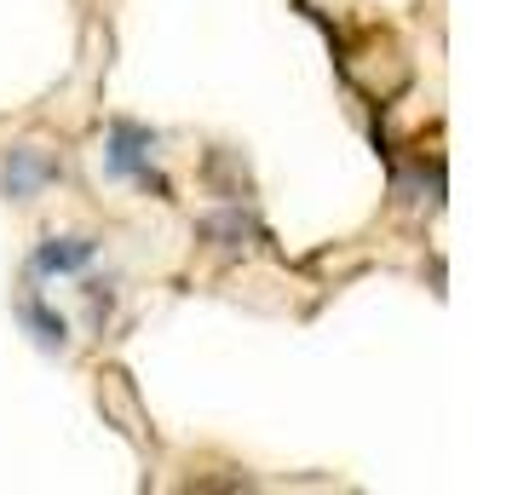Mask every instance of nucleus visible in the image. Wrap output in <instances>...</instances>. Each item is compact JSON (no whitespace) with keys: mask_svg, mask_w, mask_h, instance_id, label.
Returning a JSON list of instances; mask_svg holds the SVG:
<instances>
[{"mask_svg":"<svg viewBox=\"0 0 512 495\" xmlns=\"http://www.w3.org/2000/svg\"><path fill=\"white\" fill-rule=\"evenodd\" d=\"M98 236H41L35 248H29V283H58V277H81V271H93L98 265Z\"/></svg>","mask_w":512,"mask_h":495,"instance_id":"7ed1b4c3","label":"nucleus"},{"mask_svg":"<svg viewBox=\"0 0 512 495\" xmlns=\"http://www.w3.org/2000/svg\"><path fill=\"white\" fill-rule=\"evenodd\" d=\"M81 288H87V306H93V329H104L116 317V283H98V277L81 271Z\"/></svg>","mask_w":512,"mask_h":495,"instance_id":"39448f33","label":"nucleus"},{"mask_svg":"<svg viewBox=\"0 0 512 495\" xmlns=\"http://www.w3.org/2000/svg\"><path fill=\"white\" fill-rule=\"evenodd\" d=\"M58 179H64V162L52 156L47 144H12L0 156V196H12V202H35Z\"/></svg>","mask_w":512,"mask_h":495,"instance_id":"f03ea898","label":"nucleus"},{"mask_svg":"<svg viewBox=\"0 0 512 495\" xmlns=\"http://www.w3.org/2000/svg\"><path fill=\"white\" fill-rule=\"evenodd\" d=\"M12 317L24 323V334L41 346L47 357H64L75 346L70 340V317L52 306L47 294H41V283H29V288H18V300H12Z\"/></svg>","mask_w":512,"mask_h":495,"instance_id":"20e7f679","label":"nucleus"},{"mask_svg":"<svg viewBox=\"0 0 512 495\" xmlns=\"http://www.w3.org/2000/svg\"><path fill=\"white\" fill-rule=\"evenodd\" d=\"M104 173L156 190V196L173 190L162 173V133H150L144 121H110V133H104Z\"/></svg>","mask_w":512,"mask_h":495,"instance_id":"f257e3e1","label":"nucleus"}]
</instances>
